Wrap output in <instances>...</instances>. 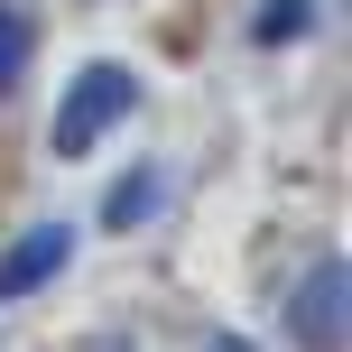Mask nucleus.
<instances>
[{"mask_svg": "<svg viewBox=\"0 0 352 352\" xmlns=\"http://www.w3.org/2000/svg\"><path fill=\"white\" fill-rule=\"evenodd\" d=\"M316 28V0H269L260 19H250V37H260V47H278V37H306Z\"/></svg>", "mask_w": 352, "mask_h": 352, "instance_id": "5", "label": "nucleus"}, {"mask_svg": "<svg viewBox=\"0 0 352 352\" xmlns=\"http://www.w3.org/2000/svg\"><path fill=\"white\" fill-rule=\"evenodd\" d=\"M148 204H158V176H121V186L102 195V223H111V232H130Z\"/></svg>", "mask_w": 352, "mask_h": 352, "instance_id": "6", "label": "nucleus"}, {"mask_svg": "<svg viewBox=\"0 0 352 352\" xmlns=\"http://www.w3.org/2000/svg\"><path fill=\"white\" fill-rule=\"evenodd\" d=\"M130 102H140V74H121V65H84V74H74V93L56 102L47 148H56V158H84L111 121H130Z\"/></svg>", "mask_w": 352, "mask_h": 352, "instance_id": "1", "label": "nucleus"}, {"mask_svg": "<svg viewBox=\"0 0 352 352\" xmlns=\"http://www.w3.org/2000/svg\"><path fill=\"white\" fill-rule=\"evenodd\" d=\"M343 306H352L343 260H316V269H306V287H297V306H287L297 343H306V352H343Z\"/></svg>", "mask_w": 352, "mask_h": 352, "instance_id": "2", "label": "nucleus"}, {"mask_svg": "<svg viewBox=\"0 0 352 352\" xmlns=\"http://www.w3.org/2000/svg\"><path fill=\"white\" fill-rule=\"evenodd\" d=\"M28 47H37V28L10 10V0H0V93H10L19 74H28Z\"/></svg>", "mask_w": 352, "mask_h": 352, "instance_id": "4", "label": "nucleus"}, {"mask_svg": "<svg viewBox=\"0 0 352 352\" xmlns=\"http://www.w3.org/2000/svg\"><path fill=\"white\" fill-rule=\"evenodd\" d=\"M65 260H74V223H37L28 241L0 260V297H37V287H47Z\"/></svg>", "mask_w": 352, "mask_h": 352, "instance_id": "3", "label": "nucleus"}, {"mask_svg": "<svg viewBox=\"0 0 352 352\" xmlns=\"http://www.w3.org/2000/svg\"><path fill=\"white\" fill-rule=\"evenodd\" d=\"M204 352H260V343H241V334H213V343H204Z\"/></svg>", "mask_w": 352, "mask_h": 352, "instance_id": "7", "label": "nucleus"}]
</instances>
